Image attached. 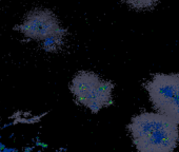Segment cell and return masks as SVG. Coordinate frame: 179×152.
I'll use <instances>...</instances> for the list:
<instances>
[{
    "label": "cell",
    "mask_w": 179,
    "mask_h": 152,
    "mask_svg": "<svg viewBox=\"0 0 179 152\" xmlns=\"http://www.w3.org/2000/svg\"><path fill=\"white\" fill-rule=\"evenodd\" d=\"M18 30L25 36L37 40H44L55 35H65L67 31L60 27L58 19L49 10H34L25 18Z\"/></svg>",
    "instance_id": "277c9868"
},
{
    "label": "cell",
    "mask_w": 179,
    "mask_h": 152,
    "mask_svg": "<svg viewBox=\"0 0 179 152\" xmlns=\"http://www.w3.org/2000/svg\"><path fill=\"white\" fill-rule=\"evenodd\" d=\"M4 149H5V147H4V146H3L2 144H0V152H2Z\"/></svg>",
    "instance_id": "8992f818"
},
{
    "label": "cell",
    "mask_w": 179,
    "mask_h": 152,
    "mask_svg": "<svg viewBox=\"0 0 179 152\" xmlns=\"http://www.w3.org/2000/svg\"><path fill=\"white\" fill-rule=\"evenodd\" d=\"M131 7L136 10H149L157 4L158 0H124Z\"/></svg>",
    "instance_id": "5b68a950"
},
{
    "label": "cell",
    "mask_w": 179,
    "mask_h": 152,
    "mask_svg": "<svg viewBox=\"0 0 179 152\" xmlns=\"http://www.w3.org/2000/svg\"><path fill=\"white\" fill-rule=\"evenodd\" d=\"M178 125L159 112H143L131 119L128 129L138 152H173L179 142Z\"/></svg>",
    "instance_id": "6da1fadb"
},
{
    "label": "cell",
    "mask_w": 179,
    "mask_h": 152,
    "mask_svg": "<svg viewBox=\"0 0 179 152\" xmlns=\"http://www.w3.org/2000/svg\"><path fill=\"white\" fill-rule=\"evenodd\" d=\"M113 89V83L90 71L78 72L71 83V91L76 101L93 113L112 105Z\"/></svg>",
    "instance_id": "7a4b0ae2"
},
{
    "label": "cell",
    "mask_w": 179,
    "mask_h": 152,
    "mask_svg": "<svg viewBox=\"0 0 179 152\" xmlns=\"http://www.w3.org/2000/svg\"><path fill=\"white\" fill-rule=\"evenodd\" d=\"M146 89L153 107L179 124V74H155Z\"/></svg>",
    "instance_id": "3957f363"
}]
</instances>
